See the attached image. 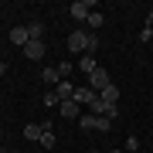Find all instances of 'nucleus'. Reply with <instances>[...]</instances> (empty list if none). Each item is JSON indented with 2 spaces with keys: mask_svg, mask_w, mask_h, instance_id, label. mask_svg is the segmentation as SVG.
I'll list each match as a JSON object with an SVG mask.
<instances>
[{
  "mask_svg": "<svg viewBox=\"0 0 153 153\" xmlns=\"http://www.w3.org/2000/svg\"><path fill=\"white\" fill-rule=\"evenodd\" d=\"M92 41H95L92 34L78 27V31H71V34H68V51H71V55H78V51H82V55H85V51L92 48Z\"/></svg>",
  "mask_w": 153,
  "mask_h": 153,
  "instance_id": "obj_1",
  "label": "nucleus"
},
{
  "mask_svg": "<svg viewBox=\"0 0 153 153\" xmlns=\"http://www.w3.org/2000/svg\"><path fill=\"white\" fill-rule=\"evenodd\" d=\"M109 85H112V78H109V71H105L102 65L88 75V88H95V92H102V88H109Z\"/></svg>",
  "mask_w": 153,
  "mask_h": 153,
  "instance_id": "obj_2",
  "label": "nucleus"
},
{
  "mask_svg": "<svg viewBox=\"0 0 153 153\" xmlns=\"http://www.w3.org/2000/svg\"><path fill=\"white\" fill-rule=\"evenodd\" d=\"M95 99H99V95H95V88H88V85H78V88H75V99H71V102H78V105H92Z\"/></svg>",
  "mask_w": 153,
  "mask_h": 153,
  "instance_id": "obj_3",
  "label": "nucleus"
},
{
  "mask_svg": "<svg viewBox=\"0 0 153 153\" xmlns=\"http://www.w3.org/2000/svg\"><path fill=\"white\" fill-rule=\"evenodd\" d=\"M68 10H71V17H75V21H88V14H92V4H88V0H75Z\"/></svg>",
  "mask_w": 153,
  "mask_h": 153,
  "instance_id": "obj_4",
  "label": "nucleus"
},
{
  "mask_svg": "<svg viewBox=\"0 0 153 153\" xmlns=\"http://www.w3.org/2000/svg\"><path fill=\"white\" fill-rule=\"evenodd\" d=\"M7 38H10L14 48H21V51H24V44L31 41V34H27V27H10V34H7Z\"/></svg>",
  "mask_w": 153,
  "mask_h": 153,
  "instance_id": "obj_5",
  "label": "nucleus"
},
{
  "mask_svg": "<svg viewBox=\"0 0 153 153\" xmlns=\"http://www.w3.org/2000/svg\"><path fill=\"white\" fill-rule=\"evenodd\" d=\"M24 58H31V61L44 58V41H27L24 44Z\"/></svg>",
  "mask_w": 153,
  "mask_h": 153,
  "instance_id": "obj_6",
  "label": "nucleus"
},
{
  "mask_svg": "<svg viewBox=\"0 0 153 153\" xmlns=\"http://www.w3.org/2000/svg\"><path fill=\"white\" fill-rule=\"evenodd\" d=\"M58 112H61V119H78V116H82V105L78 102H61Z\"/></svg>",
  "mask_w": 153,
  "mask_h": 153,
  "instance_id": "obj_7",
  "label": "nucleus"
},
{
  "mask_svg": "<svg viewBox=\"0 0 153 153\" xmlns=\"http://www.w3.org/2000/svg\"><path fill=\"white\" fill-rule=\"evenodd\" d=\"M55 92H58V99H61V102H71V99H75V85H71L68 78H61Z\"/></svg>",
  "mask_w": 153,
  "mask_h": 153,
  "instance_id": "obj_8",
  "label": "nucleus"
},
{
  "mask_svg": "<svg viewBox=\"0 0 153 153\" xmlns=\"http://www.w3.org/2000/svg\"><path fill=\"white\" fill-rule=\"evenodd\" d=\"M41 82L58 88V82H61V71H58V68H51V65H48V68H41Z\"/></svg>",
  "mask_w": 153,
  "mask_h": 153,
  "instance_id": "obj_9",
  "label": "nucleus"
},
{
  "mask_svg": "<svg viewBox=\"0 0 153 153\" xmlns=\"http://www.w3.org/2000/svg\"><path fill=\"white\" fill-rule=\"evenodd\" d=\"M99 99H102V102H109V105H116V102H119V88H116V85L102 88V92H99Z\"/></svg>",
  "mask_w": 153,
  "mask_h": 153,
  "instance_id": "obj_10",
  "label": "nucleus"
},
{
  "mask_svg": "<svg viewBox=\"0 0 153 153\" xmlns=\"http://www.w3.org/2000/svg\"><path fill=\"white\" fill-rule=\"evenodd\" d=\"M27 34H31V41H44V27H41L38 21H31V24H27Z\"/></svg>",
  "mask_w": 153,
  "mask_h": 153,
  "instance_id": "obj_11",
  "label": "nucleus"
},
{
  "mask_svg": "<svg viewBox=\"0 0 153 153\" xmlns=\"http://www.w3.org/2000/svg\"><path fill=\"white\" fill-rule=\"evenodd\" d=\"M102 24H105V14H102V10H92V14H88V27H95V31H99Z\"/></svg>",
  "mask_w": 153,
  "mask_h": 153,
  "instance_id": "obj_12",
  "label": "nucleus"
},
{
  "mask_svg": "<svg viewBox=\"0 0 153 153\" xmlns=\"http://www.w3.org/2000/svg\"><path fill=\"white\" fill-rule=\"evenodd\" d=\"M78 68H82V71H85V75H92V71H95L99 65H95V58H92V55H85L82 61H78Z\"/></svg>",
  "mask_w": 153,
  "mask_h": 153,
  "instance_id": "obj_13",
  "label": "nucleus"
},
{
  "mask_svg": "<svg viewBox=\"0 0 153 153\" xmlns=\"http://www.w3.org/2000/svg\"><path fill=\"white\" fill-rule=\"evenodd\" d=\"M95 129L99 133H109L112 129V119H109V116H95Z\"/></svg>",
  "mask_w": 153,
  "mask_h": 153,
  "instance_id": "obj_14",
  "label": "nucleus"
},
{
  "mask_svg": "<svg viewBox=\"0 0 153 153\" xmlns=\"http://www.w3.org/2000/svg\"><path fill=\"white\" fill-rule=\"evenodd\" d=\"M24 140H41V126H38V123L24 126Z\"/></svg>",
  "mask_w": 153,
  "mask_h": 153,
  "instance_id": "obj_15",
  "label": "nucleus"
},
{
  "mask_svg": "<svg viewBox=\"0 0 153 153\" xmlns=\"http://www.w3.org/2000/svg\"><path fill=\"white\" fill-rule=\"evenodd\" d=\"M55 105H61L58 92H44V109H55Z\"/></svg>",
  "mask_w": 153,
  "mask_h": 153,
  "instance_id": "obj_16",
  "label": "nucleus"
},
{
  "mask_svg": "<svg viewBox=\"0 0 153 153\" xmlns=\"http://www.w3.org/2000/svg\"><path fill=\"white\" fill-rule=\"evenodd\" d=\"M78 126H82L85 133H92L95 129V116H78Z\"/></svg>",
  "mask_w": 153,
  "mask_h": 153,
  "instance_id": "obj_17",
  "label": "nucleus"
},
{
  "mask_svg": "<svg viewBox=\"0 0 153 153\" xmlns=\"http://www.w3.org/2000/svg\"><path fill=\"white\" fill-rule=\"evenodd\" d=\"M126 153H140V140L136 136H126Z\"/></svg>",
  "mask_w": 153,
  "mask_h": 153,
  "instance_id": "obj_18",
  "label": "nucleus"
},
{
  "mask_svg": "<svg viewBox=\"0 0 153 153\" xmlns=\"http://www.w3.org/2000/svg\"><path fill=\"white\" fill-rule=\"evenodd\" d=\"M71 68H75V65H71V61H61V65H58V71H61V78H68V75H71Z\"/></svg>",
  "mask_w": 153,
  "mask_h": 153,
  "instance_id": "obj_19",
  "label": "nucleus"
},
{
  "mask_svg": "<svg viewBox=\"0 0 153 153\" xmlns=\"http://www.w3.org/2000/svg\"><path fill=\"white\" fill-rule=\"evenodd\" d=\"M140 41H153V27H143L140 31Z\"/></svg>",
  "mask_w": 153,
  "mask_h": 153,
  "instance_id": "obj_20",
  "label": "nucleus"
},
{
  "mask_svg": "<svg viewBox=\"0 0 153 153\" xmlns=\"http://www.w3.org/2000/svg\"><path fill=\"white\" fill-rule=\"evenodd\" d=\"M146 21H150V24H146V27H153V10H150V17H146Z\"/></svg>",
  "mask_w": 153,
  "mask_h": 153,
  "instance_id": "obj_21",
  "label": "nucleus"
},
{
  "mask_svg": "<svg viewBox=\"0 0 153 153\" xmlns=\"http://www.w3.org/2000/svg\"><path fill=\"white\" fill-rule=\"evenodd\" d=\"M0 140H4V129H0Z\"/></svg>",
  "mask_w": 153,
  "mask_h": 153,
  "instance_id": "obj_22",
  "label": "nucleus"
},
{
  "mask_svg": "<svg viewBox=\"0 0 153 153\" xmlns=\"http://www.w3.org/2000/svg\"><path fill=\"white\" fill-rule=\"evenodd\" d=\"M88 153H99V150H88Z\"/></svg>",
  "mask_w": 153,
  "mask_h": 153,
  "instance_id": "obj_23",
  "label": "nucleus"
},
{
  "mask_svg": "<svg viewBox=\"0 0 153 153\" xmlns=\"http://www.w3.org/2000/svg\"><path fill=\"white\" fill-rule=\"evenodd\" d=\"M109 153H119V150H109Z\"/></svg>",
  "mask_w": 153,
  "mask_h": 153,
  "instance_id": "obj_24",
  "label": "nucleus"
},
{
  "mask_svg": "<svg viewBox=\"0 0 153 153\" xmlns=\"http://www.w3.org/2000/svg\"><path fill=\"white\" fill-rule=\"evenodd\" d=\"M0 65H4V58H0Z\"/></svg>",
  "mask_w": 153,
  "mask_h": 153,
  "instance_id": "obj_25",
  "label": "nucleus"
},
{
  "mask_svg": "<svg viewBox=\"0 0 153 153\" xmlns=\"http://www.w3.org/2000/svg\"><path fill=\"white\" fill-rule=\"evenodd\" d=\"M17 153H21V150H17Z\"/></svg>",
  "mask_w": 153,
  "mask_h": 153,
  "instance_id": "obj_26",
  "label": "nucleus"
}]
</instances>
